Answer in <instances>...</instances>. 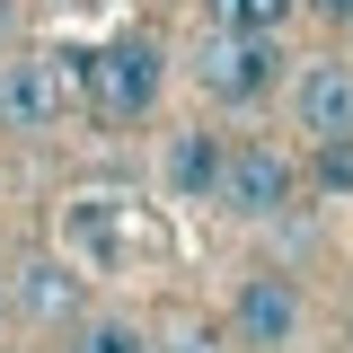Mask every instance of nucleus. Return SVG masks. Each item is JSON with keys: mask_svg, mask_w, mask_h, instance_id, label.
I'll return each instance as SVG.
<instances>
[{"mask_svg": "<svg viewBox=\"0 0 353 353\" xmlns=\"http://www.w3.org/2000/svg\"><path fill=\"white\" fill-rule=\"evenodd\" d=\"M309 185L318 194H353V132L345 141H309Z\"/></svg>", "mask_w": 353, "mask_h": 353, "instance_id": "nucleus-11", "label": "nucleus"}, {"mask_svg": "<svg viewBox=\"0 0 353 353\" xmlns=\"http://www.w3.org/2000/svg\"><path fill=\"white\" fill-rule=\"evenodd\" d=\"M150 353H221V336H212V327H176L168 345H150Z\"/></svg>", "mask_w": 353, "mask_h": 353, "instance_id": "nucleus-12", "label": "nucleus"}, {"mask_svg": "<svg viewBox=\"0 0 353 353\" xmlns=\"http://www.w3.org/2000/svg\"><path fill=\"white\" fill-rule=\"evenodd\" d=\"M71 97L80 88H71V62L62 53H9L0 62V132H27L36 141V132H53L71 115Z\"/></svg>", "mask_w": 353, "mask_h": 353, "instance_id": "nucleus-3", "label": "nucleus"}, {"mask_svg": "<svg viewBox=\"0 0 353 353\" xmlns=\"http://www.w3.org/2000/svg\"><path fill=\"white\" fill-rule=\"evenodd\" d=\"M301 9H318L327 27H353V0H301Z\"/></svg>", "mask_w": 353, "mask_h": 353, "instance_id": "nucleus-13", "label": "nucleus"}, {"mask_svg": "<svg viewBox=\"0 0 353 353\" xmlns=\"http://www.w3.org/2000/svg\"><path fill=\"white\" fill-rule=\"evenodd\" d=\"M292 124L309 141H345L353 132V62H301L292 71Z\"/></svg>", "mask_w": 353, "mask_h": 353, "instance_id": "nucleus-6", "label": "nucleus"}, {"mask_svg": "<svg viewBox=\"0 0 353 353\" xmlns=\"http://www.w3.org/2000/svg\"><path fill=\"white\" fill-rule=\"evenodd\" d=\"M194 80L212 88L221 106H256V97H274V80H283V36H239V27H221V36L194 53Z\"/></svg>", "mask_w": 353, "mask_h": 353, "instance_id": "nucleus-4", "label": "nucleus"}, {"mask_svg": "<svg viewBox=\"0 0 353 353\" xmlns=\"http://www.w3.org/2000/svg\"><path fill=\"white\" fill-rule=\"evenodd\" d=\"M62 62H71V88L88 97V115H106V124H141L168 88V44L159 36H115L97 53H62Z\"/></svg>", "mask_w": 353, "mask_h": 353, "instance_id": "nucleus-1", "label": "nucleus"}, {"mask_svg": "<svg viewBox=\"0 0 353 353\" xmlns=\"http://www.w3.org/2000/svg\"><path fill=\"white\" fill-rule=\"evenodd\" d=\"M230 336H239L248 353H283L292 336H301V283L274 274V265L239 274V292H230Z\"/></svg>", "mask_w": 353, "mask_h": 353, "instance_id": "nucleus-5", "label": "nucleus"}, {"mask_svg": "<svg viewBox=\"0 0 353 353\" xmlns=\"http://www.w3.org/2000/svg\"><path fill=\"white\" fill-rule=\"evenodd\" d=\"M221 159H230V141L203 132V124H185L168 150H159V185H168L176 203H221Z\"/></svg>", "mask_w": 353, "mask_h": 353, "instance_id": "nucleus-7", "label": "nucleus"}, {"mask_svg": "<svg viewBox=\"0 0 353 353\" xmlns=\"http://www.w3.org/2000/svg\"><path fill=\"white\" fill-rule=\"evenodd\" d=\"M9 301L27 309V318H44V327L80 318V265H62V256H27V265H18V292H9Z\"/></svg>", "mask_w": 353, "mask_h": 353, "instance_id": "nucleus-8", "label": "nucleus"}, {"mask_svg": "<svg viewBox=\"0 0 353 353\" xmlns=\"http://www.w3.org/2000/svg\"><path fill=\"white\" fill-rule=\"evenodd\" d=\"M292 203H301V168H292V150H274L265 132L230 141V159H221V212H239V221H283Z\"/></svg>", "mask_w": 353, "mask_h": 353, "instance_id": "nucleus-2", "label": "nucleus"}, {"mask_svg": "<svg viewBox=\"0 0 353 353\" xmlns=\"http://www.w3.org/2000/svg\"><path fill=\"white\" fill-rule=\"evenodd\" d=\"M9 36H18V0H0V44H9Z\"/></svg>", "mask_w": 353, "mask_h": 353, "instance_id": "nucleus-14", "label": "nucleus"}, {"mask_svg": "<svg viewBox=\"0 0 353 353\" xmlns=\"http://www.w3.org/2000/svg\"><path fill=\"white\" fill-rule=\"evenodd\" d=\"M71 353H150V336H141L132 318H80Z\"/></svg>", "mask_w": 353, "mask_h": 353, "instance_id": "nucleus-10", "label": "nucleus"}, {"mask_svg": "<svg viewBox=\"0 0 353 353\" xmlns=\"http://www.w3.org/2000/svg\"><path fill=\"white\" fill-rule=\"evenodd\" d=\"M0 318H9V309H0Z\"/></svg>", "mask_w": 353, "mask_h": 353, "instance_id": "nucleus-15", "label": "nucleus"}, {"mask_svg": "<svg viewBox=\"0 0 353 353\" xmlns=\"http://www.w3.org/2000/svg\"><path fill=\"white\" fill-rule=\"evenodd\" d=\"M292 9H301V0H212V18H221V27H239V36H283Z\"/></svg>", "mask_w": 353, "mask_h": 353, "instance_id": "nucleus-9", "label": "nucleus"}]
</instances>
